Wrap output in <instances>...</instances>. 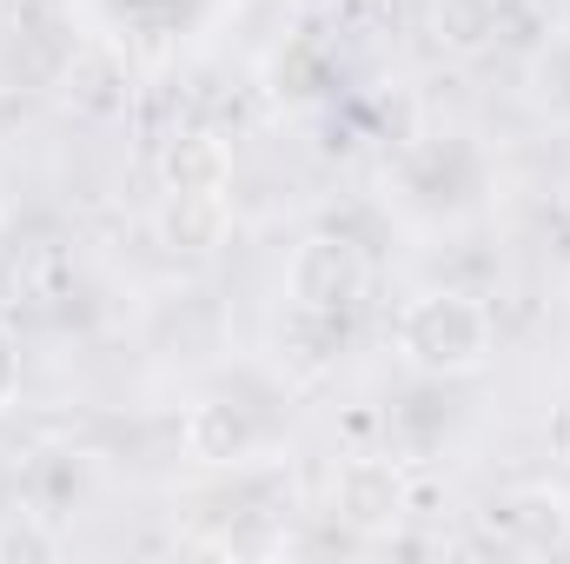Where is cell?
<instances>
[{"label": "cell", "instance_id": "1", "mask_svg": "<svg viewBox=\"0 0 570 564\" xmlns=\"http://www.w3.org/2000/svg\"><path fill=\"white\" fill-rule=\"evenodd\" d=\"M392 346L412 372L425 379H458V372H478L491 359V312L471 299V292H412L399 325H392Z\"/></svg>", "mask_w": 570, "mask_h": 564}, {"label": "cell", "instance_id": "5", "mask_svg": "<svg viewBox=\"0 0 570 564\" xmlns=\"http://www.w3.org/2000/svg\"><path fill=\"white\" fill-rule=\"evenodd\" d=\"M166 233L193 253H213L226 240V193H166Z\"/></svg>", "mask_w": 570, "mask_h": 564}, {"label": "cell", "instance_id": "6", "mask_svg": "<svg viewBox=\"0 0 570 564\" xmlns=\"http://www.w3.org/2000/svg\"><path fill=\"white\" fill-rule=\"evenodd\" d=\"M13 386H20V359H13V339H7V325H0V406L13 399Z\"/></svg>", "mask_w": 570, "mask_h": 564}, {"label": "cell", "instance_id": "2", "mask_svg": "<svg viewBox=\"0 0 570 564\" xmlns=\"http://www.w3.org/2000/svg\"><path fill=\"white\" fill-rule=\"evenodd\" d=\"M365 280H372L365 253H358L352 240H332V233L305 240V246L292 253V266H285V292H292V305L312 312V319H338V312H352V305L365 299Z\"/></svg>", "mask_w": 570, "mask_h": 564}, {"label": "cell", "instance_id": "4", "mask_svg": "<svg viewBox=\"0 0 570 564\" xmlns=\"http://www.w3.org/2000/svg\"><path fill=\"white\" fill-rule=\"evenodd\" d=\"M399 471L392 465H372V458H358V465H345L338 471V512L345 518H358V525H385V518H399Z\"/></svg>", "mask_w": 570, "mask_h": 564}, {"label": "cell", "instance_id": "3", "mask_svg": "<svg viewBox=\"0 0 570 564\" xmlns=\"http://www.w3.org/2000/svg\"><path fill=\"white\" fill-rule=\"evenodd\" d=\"M233 186V146L219 134H179L166 146V193H226Z\"/></svg>", "mask_w": 570, "mask_h": 564}]
</instances>
